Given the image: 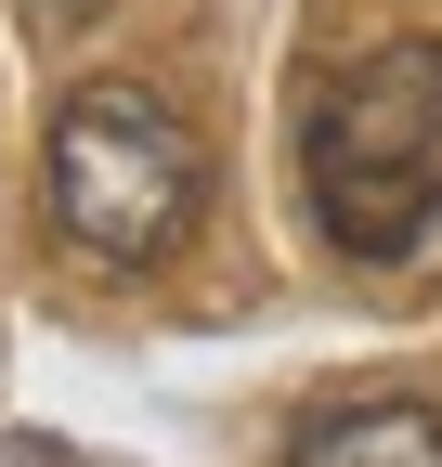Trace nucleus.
I'll list each match as a JSON object with an SVG mask.
<instances>
[{
    "label": "nucleus",
    "mask_w": 442,
    "mask_h": 467,
    "mask_svg": "<svg viewBox=\"0 0 442 467\" xmlns=\"http://www.w3.org/2000/svg\"><path fill=\"white\" fill-rule=\"evenodd\" d=\"M300 195H312L325 260H352V273L442 260V26L377 39L300 117Z\"/></svg>",
    "instance_id": "obj_1"
},
{
    "label": "nucleus",
    "mask_w": 442,
    "mask_h": 467,
    "mask_svg": "<svg viewBox=\"0 0 442 467\" xmlns=\"http://www.w3.org/2000/svg\"><path fill=\"white\" fill-rule=\"evenodd\" d=\"M39 208L79 260L156 273L208 208V143L156 78H79L39 130Z\"/></svg>",
    "instance_id": "obj_2"
},
{
    "label": "nucleus",
    "mask_w": 442,
    "mask_h": 467,
    "mask_svg": "<svg viewBox=\"0 0 442 467\" xmlns=\"http://www.w3.org/2000/svg\"><path fill=\"white\" fill-rule=\"evenodd\" d=\"M287 467H442V416L416 389H364V402H325V416L287 441Z\"/></svg>",
    "instance_id": "obj_3"
},
{
    "label": "nucleus",
    "mask_w": 442,
    "mask_h": 467,
    "mask_svg": "<svg viewBox=\"0 0 442 467\" xmlns=\"http://www.w3.org/2000/svg\"><path fill=\"white\" fill-rule=\"evenodd\" d=\"M104 0H26V26H91Z\"/></svg>",
    "instance_id": "obj_4"
}]
</instances>
